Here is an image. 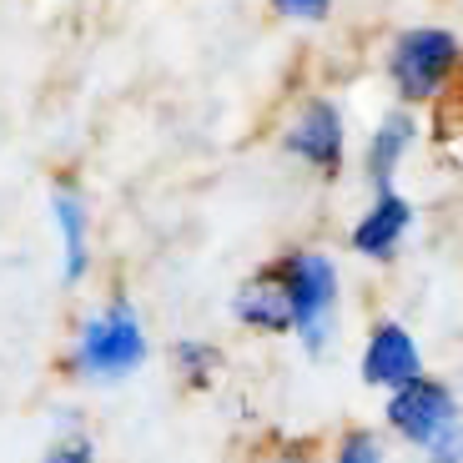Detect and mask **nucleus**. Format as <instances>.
<instances>
[{"label": "nucleus", "mask_w": 463, "mask_h": 463, "mask_svg": "<svg viewBox=\"0 0 463 463\" xmlns=\"http://www.w3.org/2000/svg\"><path fill=\"white\" fill-rule=\"evenodd\" d=\"M141 363H146V327L127 298H111L106 307H96L76 327L66 353V368L81 383H127Z\"/></svg>", "instance_id": "nucleus-1"}, {"label": "nucleus", "mask_w": 463, "mask_h": 463, "mask_svg": "<svg viewBox=\"0 0 463 463\" xmlns=\"http://www.w3.org/2000/svg\"><path fill=\"white\" fill-rule=\"evenodd\" d=\"M267 278L282 288L288 313L298 337L307 343V353H323L327 333H333V313H337V267L323 252H288Z\"/></svg>", "instance_id": "nucleus-2"}, {"label": "nucleus", "mask_w": 463, "mask_h": 463, "mask_svg": "<svg viewBox=\"0 0 463 463\" xmlns=\"http://www.w3.org/2000/svg\"><path fill=\"white\" fill-rule=\"evenodd\" d=\"M458 66V35L439 31V25H413L393 41V56H388V76H393L398 96L403 101H429L439 96V86L453 76Z\"/></svg>", "instance_id": "nucleus-3"}, {"label": "nucleus", "mask_w": 463, "mask_h": 463, "mask_svg": "<svg viewBox=\"0 0 463 463\" xmlns=\"http://www.w3.org/2000/svg\"><path fill=\"white\" fill-rule=\"evenodd\" d=\"M388 423H393L408 443L433 449V443L453 429V398L443 393L439 383L413 378V383H403V388L393 393V403H388Z\"/></svg>", "instance_id": "nucleus-4"}, {"label": "nucleus", "mask_w": 463, "mask_h": 463, "mask_svg": "<svg viewBox=\"0 0 463 463\" xmlns=\"http://www.w3.org/2000/svg\"><path fill=\"white\" fill-rule=\"evenodd\" d=\"M343 146H347V127H343V111L333 101H307L288 127V151L302 156L307 166L333 176L343 166Z\"/></svg>", "instance_id": "nucleus-5"}, {"label": "nucleus", "mask_w": 463, "mask_h": 463, "mask_svg": "<svg viewBox=\"0 0 463 463\" xmlns=\"http://www.w3.org/2000/svg\"><path fill=\"white\" fill-rule=\"evenodd\" d=\"M51 217H56V237H61V282L76 288L91 272V212L71 186H56L51 192Z\"/></svg>", "instance_id": "nucleus-6"}, {"label": "nucleus", "mask_w": 463, "mask_h": 463, "mask_svg": "<svg viewBox=\"0 0 463 463\" xmlns=\"http://www.w3.org/2000/svg\"><path fill=\"white\" fill-rule=\"evenodd\" d=\"M363 378H368L373 388H383V383H388V388H403V383L418 378V347L398 323L373 327L368 353H363Z\"/></svg>", "instance_id": "nucleus-7"}, {"label": "nucleus", "mask_w": 463, "mask_h": 463, "mask_svg": "<svg viewBox=\"0 0 463 463\" xmlns=\"http://www.w3.org/2000/svg\"><path fill=\"white\" fill-rule=\"evenodd\" d=\"M408 222H413V212H408L403 197H393V192H383L378 202L368 207V217L353 227V247H358L363 257H388L398 242H403Z\"/></svg>", "instance_id": "nucleus-8"}, {"label": "nucleus", "mask_w": 463, "mask_h": 463, "mask_svg": "<svg viewBox=\"0 0 463 463\" xmlns=\"http://www.w3.org/2000/svg\"><path fill=\"white\" fill-rule=\"evenodd\" d=\"M232 317H237L242 327H252V333H288L292 327L288 298H282V288L272 278L247 282V288L232 298Z\"/></svg>", "instance_id": "nucleus-9"}, {"label": "nucleus", "mask_w": 463, "mask_h": 463, "mask_svg": "<svg viewBox=\"0 0 463 463\" xmlns=\"http://www.w3.org/2000/svg\"><path fill=\"white\" fill-rule=\"evenodd\" d=\"M413 137H418V121L408 111L383 116V127L373 131V141H368V176H373V186H383V192H388V182H393L398 162H403V151L413 146Z\"/></svg>", "instance_id": "nucleus-10"}, {"label": "nucleus", "mask_w": 463, "mask_h": 463, "mask_svg": "<svg viewBox=\"0 0 463 463\" xmlns=\"http://www.w3.org/2000/svg\"><path fill=\"white\" fill-rule=\"evenodd\" d=\"M172 358H176V368H182L192 383H207L212 373H217L222 353H217L212 343H192V337H186V343H176V347H172Z\"/></svg>", "instance_id": "nucleus-11"}, {"label": "nucleus", "mask_w": 463, "mask_h": 463, "mask_svg": "<svg viewBox=\"0 0 463 463\" xmlns=\"http://www.w3.org/2000/svg\"><path fill=\"white\" fill-rule=\"evenodd\" d=\"M35 463H96V443L86 433H61Z\"/></svg>", "instance_id": "nucleus-12"}, {"label": "nucleus", "mask_w": 463, "mask_h": 463, "mask_svg": "<svg viewBox=\"0 0 463 463\" xmlns=\"http://www.w3.org/2000/svg\"><path fill=\"white\" fill-rule=\"evenodd\" d=\"M337 463H383V449L373 433H347L343 449H337Z\"/></svg>", "instance_id": "nucleus-13"}, {"label": "nucleus", "mask_w": 463, "mask_h": 463, "mask_svg": "<svg viewBox=\"0 0 463 463\" xmlns=\"http://www.w3.org/2000/svg\"><path fill=\"white\" fill-rule=\"evenodd\" d=\"M272 11H282L288 21H323L333 0H272Z\"/></svg>", "instance_id": "nucleus-14"}, {"label": "nucleus", "mask_w": 463, "mask_h": 463, "mask_svg": "<svg viewBox=\"0 0 463 463\" xmlns=\"http://www.w3.org/2000/svg\"><path fill=\"white\" fill-rule=\"evenodd\" d=\"M278 463H302V458H278Z\"/></svg>", "instance_id": "nucleus-15"}]
</instances>
